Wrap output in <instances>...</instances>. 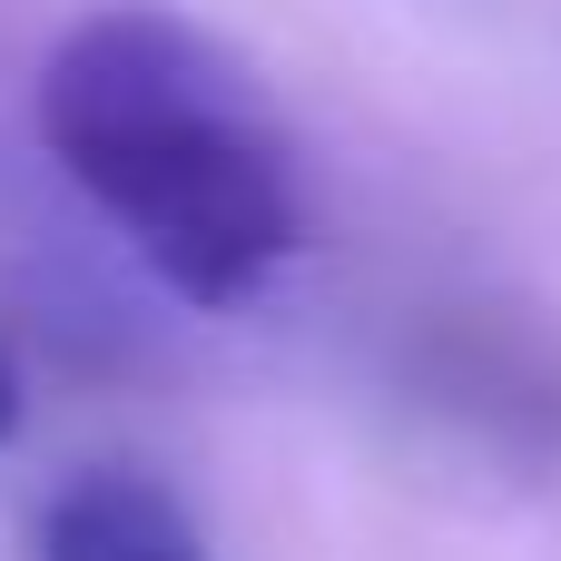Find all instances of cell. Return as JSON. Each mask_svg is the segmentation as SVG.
Masks as SVG:
<instances>
[{
	"mask_svg": "<svg viewBox=\"0 0 561 561\" xmlns=\"http://www.w3.org/2000/svg\"><path fill=\"white\" fill-rule=\"evenodd\" d=\"M39 138L187 306H247L306 237L296 158L266 99L178 10H89L39 69Z\"/></svg>",
	"mask_w": 561,
	"mask_h": 561,
	"instance_id": "cell-1",
	"label": "cell"
},
{
	"mask_svg": "<svg viewBox=\"0 0 561 561\" xmlns=\"http://www.w3.org/2000/svg\"><path fill=\"white\" fill-rule=\"evenodd\" d=\"M39 561H207L197 523L138 483V473H79L49 523H39Z\"/></svg>",
	"mask_w": 561,
	"mask_h": 561,
	"instance_id": "cell-2",
	"label": "cell"
},
{
	"mask_svg": "<svg viewBox=\"0 0 561 561\" xmlns=\"http://www.w3.org/2000/svg\"><path fill=\"white\" fill-rule=\"evenodd\" d=\"M20 434V375H10V355H0V444Z\"/></svg>",
	"mask_w": 561,
	"mask_h": 561,
	"instance_id": "cell-3",
	"label": "cell"
}]
</instances>
